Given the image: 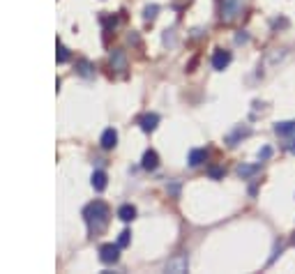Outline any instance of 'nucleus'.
Instances as JSON below:
<instances>
[{"instance_id": "obj_1", "label": "nucleus", "mask_w": 295, "mask_h": 274, "mask_svg": "<svg viewBox=\"0 0 295 274\" xmlns=\"http://www.w3.org/2000/svg\"><path fill=\"white\" fill-rule=\"evenodd\" d=\"M83 219H85V224H88L90 235H97V233H102L104 228H106V224H109V208H106L102 201L90 203V205L83 210Z\"/></svg>"}, {"instance_id": "obj_2", "label": "nucleus", "mask_w": 295, "mask_h": 274, "mask_svg": "<svg viewBox=\"0 0 295 274\" xmlns=\"http://www.w3.org/2000/svg\"><path fill=\"white\" fill-rule=\"evenodd\" d=\"M242 14V0H224L222 2V18L224 21H233Z\"/></svg>"}, {"instance_id": "obj_3", "label": "nucleus", "mask_w": 295, "mask_h": 274, "mask_svg": "<svg viewBox=\"0 0 295 274\" xmlns=\"http://www.w3.org/2000/svg\"><path fill=\"white\" fill-rule=\"evenodd\" d=\"M120 258V245H102L99 247V261L106 265H113Z\"/></svg>"}, {"instance_id": "obj_4", "label": "nucleus", "mask_w": 295, "mask_h": 274, "mask_svg": "<svg viewBox=\"0 0 295 274\" xmlns=\"http://www.w3.org/2000/svg\"><path fill=\"white\" fill-rule=\"evenodd\" d=\"M229 62H231V53H229V51L217 48V51H215V55H212V67L222 72V69H226V67H229Z\"/></svg>"}, {"instance_id": "obj_5", "label": "nucleus", "mask_w": 295, "mask_h": 274, "mask_svg": "<svg viewBox=\"0 0 295 274\" xmlns=\"http://www.w3.org/2000/svg\"><path fill=\"white\" fill-rule=\"evenodd\" d=\"M139 125H141V129L143 131H155L157 125H159V115L157 113H145L143 118L139 120Z\"/></svg>"}, {"instance_id": "obj_6", "label": "nucleus", "mask_w": 295, "mask_h": 274, "mask_svg": "<svg viewBox=\"0 0 295 274\" xmlns=\"http://www.w3.org/2000/svg\"><path fill=\"white\" fill-rule=\"evenodd\" d=\"M99 143H102L104 150L115 148V143H118V131H115V129H106L102 134V138H99Z\"/></svg>"}, {"instance_id": "obj_7", "label": "nucleus", "mask_w": 295, "mask_h": 274, "mask_svg": "<svg viewBox=\"0 0 295 274\" xmlns=\"http://www.w3.org/2000/svg\"><path fill=\"white\" fill-rule=\"evenodd\" d=\"M157 166H159V157H157L155 150H148L143 155V168L145 171H155Z\"/></svg>"}, {"instance_id": "obj_8", "label": "nucleus", "mask_w": 295, "mask_h": 274, "mask_svg": "<svg viewBox=\"0 0 295 274\" xmlns=\"http://www.w3.org/2000/svg\"><path fill=\"white\" fill-rule=\"evenodd\" d=\"M208 159V152H205V150H192V152H189V166H201V164H203V161Z\"/></svg>"}, {"instance_id": "obj_9", "label": "nucleus", "mask_w": 295, "mask_h": 274, "mask_svg": "<svg viewBox=\"0 0 295 274\" xmlns=\"http://www.w3.org/2000/svg\"><path fill=\"white\" fill-rule=\"evenodd\" d=\"M275 131H277L279 136H289V134H293L295 131V120H286V122L275 125Z\"/></svg>"}, {"instance_id": "obj_10", "label": "nucleus", "mask_w": 295, "mask_h": 274, "mask_svg": "<svg viewBox=\"0 0 295 274\" xmlns=\"http://www.w3.org/2000/svg\"><path fill=\"white\" fill-rule=\"evenodd\" d=\"M166 270H169V272H187V256H180V258H175V261H171L169 265H166Z\"/></svg>"}, {"instance_id": "obj_11", "label": "nucleus", "mask_w": 295, "mask_h": 274, "mask_svg": "<svg viewBox=\"0 0 295 274\" xmlns=\"http://www.w3.org/2000/svg\"><path fill=\"white\" fill-rule=\"evenodd\" d=\"M92 187H95L97 191H102L104 187H106V173H104V171H95V173H92Z\"/></svg>"}, {"instance_id": "obj_12", "label": "nucleus", "mask_w": 295, "mask_h": 274, "mask_svg": "<svg viewBox=\"0 0 295 274\" xmlns=\"http://www.w3.org/2000/svg\"><path fill=\"white\" fill-rule=\"evenodd\" d=\"M118 217H120L122 221H132L134 217H136V208H134V205H122V208L118 210Z\"/></svg>"}, {"instance_id": "obj_13", "label": "nucleus", "mask_w": 295, "mask_h": 274, "mask_svg": "<svg viewBox=\"0 0 295 274\" xmlns=\"http://www.w3.org/2000/svg\"><path fill=\"white\" fill-rule=\"evenodd\" d=\"M261 171V164H254V166H238V175L240 178H252Z\"/></svg>"}, {"instance_id": "obj_14", "label": "nucleus", "mask_w": 295, "mask_h": 274, "mask_svg": "<svg viewBox=\"0 0 295 274\" xmlns=\"http://www.w3.org/2000/svg\"><path fill=\"white\" fill-rule=\"evenodd\" d=\"M240 136H249V127H245V129H242V127H238V129H235V134H231V136H229V145H235V141H238Z\"/></svg>"}, {"instance_id": "obj_15", "label": "nucleus", "mask_w": 295, "mask_h": 274, "mask_svg": "<svg viewBox=\"0 0 295 274\" xmlns=\"http://www.w3.org/2000/svg\"><path fill=\"white\" fill-rule=\"evenodd\" d=\"M55 58H58V62H67V60H69V51H67L62 44H58V53H55Z\"/></svg>"}, {"instance_id": "obj_16", "label": "nucleus", "mask_w": 295, "mask_h": 274, "mask_svg": "<svg viewBox=\"0 0 295 274\" xmlns=\"http://www.w3.org/2000/svg\"><path fill=\"white\" fill-rule=\"evenodd\" d=\"M78 74H81V76H90V62H85V60H81V62H78Z\"/></svg>"}, {"instance_id": "obj_17", "label": "nucleus", "mask_w": 295, "mask_h": 274, "mask_svg": "<svg viewBox=\"0 0 295 274\" xmlns=\"http://www.w3.org/2000/svg\"><path fill=\"white\" fill-rule=\"evenodd\" d=\"M111 62H113V65H118L120 69H125V55H122L120 51L115 53V58H111Z\"/></svg>"}, {"instance_id": "obj_18", "label": "nucleus", "mask_w": 295, "mask_h": 274, "mask_svg": "<svg viewBox=\"0 0 295 274\" xmlns=\"http://www.w3.org/2000/svg\"><path fill=\"white\" fill-rule=\"evenodd\" d=\"M129 235H132L129 231H122V233H120V238H118V245H120V247H127V245H129Z\"/></svg>"}, {"instance_id": "obj_19", "label": "nucleus", "mask_w": 295, "mask_h": 274, "mask_svg": "<svg viewBox=\"0 0 295 274\" xmlns=\"http://www.w3.org/2000/svg\"><path fill=\"white\" fill-rule=\"evenodd\" d=\"M157 16V5H150V7H145V18L148 21H152V18Z\"/></svg>"}, {"instance_id": "obj_20", "label": "nucleus", "mask_w": 295, "mask_h": 274, "mask_svg": "<svg viewBox=\"0 0 295 274\" xmlns=\"http://www.w3.org/2000/svg\"><path fill=\"white\" fill-rule=\"evenodd\" d=\"M270 155H272V150H270V148H263V150L259 152V159H268Z\"/></svg>"}, {"instance_id": "obj_21", "label": "nucleus", "mask_w": 295, "mask_h": 274, "mask_svg": "<svg viewBox=\"0 0 295 274\" xmlns=\"http://www.w3.org/2000/svg\"><path fill=\"white\" fill-rule=\"evenodd\" d=\"M210 175H212V178H222L224 171H222V168H210Z\"/></svg>"}, {"instance_id": "obj_22", "label": "nucleus", "mask_w": 295, "mask_h": 274, "mask_svg": "<svg viewBox=\"0 0 295 274\" xmlns=\"http://www.w3.org/2000/svg\"><path fill=\"white\" fill-rule=\"evenodd\" d=\"M289 150H291V152H295V141H293V143L289 145Z\"/></svg>"}, {"instance_id": "obj_23", "label": "nucleus", "mask_w": 295, "mask_h": 274, "mask_svg": "<svg viewBox=\"0 0 295 274\" xmlns=\"http://www.w3.org/2000/svg\"><path fill=\"white\" fill-rule=\"evenodd\" d=\"M293 245H295V235H293Z\"/></svg>"}]
</instances>
